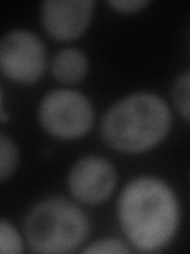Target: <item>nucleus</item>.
Returning a JSON list of instances; mask_svg holds the SVG:
<instances>
[{
  "label": "nucleus",
  "mask_w": 190,
  "mask_h": 254,
  "mask_svg": "<svg viewBox=\"0 0 190 254\" xmlns=\"http://www.w3.org/2000/svg\"><path fill=\"white\" fill-rule=\"evenodd\" d=\"M117 218L127 240L138 251H160L178 232L179 200L160 178L137 177L119 195Z\"/></svg>",
  "instance_id": "1"
},
{
  "label": "nucleus",
  "mask_w": 190,
  "mask_h": 254,
  "mask_svg": "<svg viewBox=\"0 0 190 254\" xmlns=\"http://www.w3.org/2000/svg\"><path fill=\"white\" fill-rule=\"evenodd\" d=\"M171 127L170 107L160 95L133 92L111 105L101 121V137L119 153L140 154L157 146Z\"/></svg>",
  "instance_id": "2"
},
{
  "label": "nucleus",
  "mask_w": 190,
  "mask_h": 254,
  "mask_svg": "<svg viewBox=\"0 0 190 254\" xmlns=\"http://www.w3.org/2000/svg\"><path fill=\"white\" fill-rule=\"evenodd\" d=\"M24 229L32 251L65 254L86 242L89 219L75 202L63 197H49L32 206Z\"/></svg>",
  "instance_id": "3"
},
{
  "label": "nucleus",
  "mask_w": 190,
  "mask_h": 254,
  "mask_svg": "<svg viewBox=\"0 0 190 254\" xmlns=\"http://www.w3.org/2000/svg\"><path fill=\"white\" fill-rule=\"evenodd\" d=\"M95 111L91 99L73 89H55L46 94L38 107L43 129L54 138L78 140L91 130Z\"/></svg>",
  "instance_id": "4"
},
{
  "label": "nucleus",
  "mask_w": 190,
  "mask_h": 254,
  "mask_svg": "<svg viewBox=\"0 0 190 254\" xmlns=\"http://www.w3.org/2000/svg\"><path fill=\"white\" fill-rule=\"evenodd\" d=\"M46 48L34 32L14 29L0 42V68L14 83L32 84L46 70Z\"/></svg>",
  "instance_id": "5"
},
{
  "label": "nucleus",
  "mask_w": 190,
  "mask_h": 254,
  "mask_svg": "<svg viewBox=\"0 0 190 254\" xmlns=\"http://www.w3.org/2000/svg\"><path fill=\"white\" fill-rule=\"evenodd\" d=\"M117 173L114 165L101 156L81 157L68 172L67 185L78 202L98 205L114 192Z\"/></svg>",
  "instance_id": "6"
},
{
  "label": "nucleus",
  "mask_w": 190,
  "mask_h": 254,
  "mask_svg": "<svg viewBox=\"0 0 190 254\" xmlns=\"http://www.w3.org/2000/svg\"><path fill=\"white\" fill-rule=\"evenodd\" d=\"M95 3L92 0H46L42 5V24L57 42H71L89 27Z\"/></svg>",
  "instance_id": "7"
},
{
  "label": "nucleus",
  "mask_w": 190,
  "mask_h": 254,
  "mask_svg": "<svg viewBox=\"0 0 190 254\" xmlns=\"http://www.w3.org/2000/svg\"><path fill=\"white\" fill-rule=\"evenodd\" d=\"M89 71V59L76 48L60 50L51 61V73L63 84H76L83 81Z\"/></svg>",
  "instance_id": "8"
},
{
  "label": "nucleus",
  "mask_w": 190,
  "mask_h": 254,
  "mask_svg": "<svg viewBox=\"0 0 190 254\" xmlns=\"http://www.w3.org/2000/svg\"><path fill=\"white\" fill-rule=\"evenodd\" d=\"M171 99L181 118L190 123V70L181 73L171 87Z\"/></svg>",
  "instance_id": "9"
},
{
  "label": "nucleus",
  "mask_w": 190,
  "mask_h": 254,
  "mask_svg": "<svg viewBox=\"0 0 190 254\" xmlns=\"http://www.w3.org/2000/svg\"><path fill=\"white\" fill-rule=\"evenodd\" d=\"M19 164V151L16 143L2 133L0 135V181L5 183L14 173Z\"/></svg>",
  "instance_id": "10"
},
{
  "label": "nucleus",
  "mask_w": 190,
  "mask_h": 254,
  "mask_svg": "<svg viewBox=\"0 0 190 254\" xmlns=\"http://www.w3.org/2000/svg\"><path fill=\"white\" fill-rule=\"evenodd\" d=\"M0 251L3 254H21L24 251L21 235L6 219H2L0 222Z\"/></svg>",
  "instance_id": "11"
},
{
  "label": "nucleus",
  "mask_w": 190,
  "mask_h": 254,
  "mask_svg": "<svg viewBox=\"0 0 190 254\" xmlns=\"http://www.w3.org/2000/svg\"><path fill=\"white\" fill-rule=\"evenodd\" d=\"M84 253H97V254H125L130 253V248L124 242L117 238H101L86 246Z\"/></svg>",
  "instance_id": "12"
},
{
  "label": "nucleus",
  "mask_w": 190,
  "mask_h": 254,
  "mask_svg": "<svg viewBox=\"0 0 190 254\" xmlns=\"http://www.w3.org/2000/svg\"><path fill=\"white\" fill-rule=\"evenodd\" d=\"M149 5L147 0H109L108 6L119 13H140Z\"/></svg>",
  "instance_id": "13"
}]
</instances>
